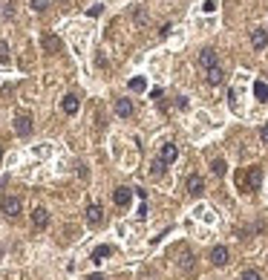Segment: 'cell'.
I'll list each match as a JSON object with an SVG mask.
<instances>
[{
	"label": "cell",
	"mask_w": 268,
	"mask_h": 280,
	"mask_svg": "<svg viewBox=\"0 0 268 280\" xmlns=\"http://www.w3.org/2000/svg\"><path fill=\"white\" fill-rule=\"evenodd\" d=\"M259 185H262V168H259V165H251L248 171L240 176V188L242 191H259Z\"/></svg>",
	"instance_id": "obj_1"
},
{
	"label": "cell",
	"mask_w": 268,
	"mask_h": 280,
	"mask_svg": "<svg viewBox=\"0 0 268 280\" xmlns=\"http://www.w3.org/2000/svg\"><path fill=\"white\" fill-rule=\"evenodd\" d=\"M173 257H176V263H179V269L182 271H193V260H196V257H193V252H190L185 243H179L176 248H173Z\"/></svg>",
	"instance_id": "obj_2"
},
{
	"label": "cell",
	"mask_w": 268,
	"mask_h": 280,
	"mask_svg": "<svg viewBox=\"0 0 268 280\" xmlns=\"http://www.w3.org/2000/svg\"><path fill=\"white\" fill-rule=\"evenodd\" d=\"M0 208H3V217H9V220H15L20 214V199L18 197H3V202H0Z\"/></svg>",
	"instance_id": "obj_3"
},
{
	"label": "cell",
	"mask_w": 268,
	"mask_h": 280,
	"mask_svg": "<svg viewBox=\"0 0 268 280\" xmlns=\"http://www.w3.org/2000/svg\"><path fill=\"white\" fill-rule=\"evenodd\" d=\"M185 188H188V194H190V197H199V194L205 191V179H202L199 173H190V176H188V182H185Z\"/></svg>",
	"instance_id": "obj_4"
},
{
	"label": "cell",
	"mask_w": 268,
	"mask_h": 280,
	"mask_svg": "<svg viewBox=\"0 0 268 280\" xmlns=\"http://www.w3.org/2000/svg\"><path fill=\"white\" fill-rule=\"evenodd\" d=\"M159 159L164 165H173L179 159V147L176 145H170V142H164V145H161V150H159Z\"/></svg>",
	"instance_id": "obj_5"
},
{
	"label": "cell",
	"mask_w": 268,
	"mask_h": 280,
	"mask_svg": "<svg viewBox=\"0 0 268 280\" xmlns=\"http://www.w3.org/2000/svg\"><path fill=\"white\" fill-rule=\"evenodd\" d=\"M101 220H104V208L98 202H89L87 205V223L89 226H101Z\"/></svg>",
	"instance_id": "obj_6"
},
{
	"label": "cell",
	"mask_w": 268,
	"mask_h": 280,
	"mask_svg": "<svg viewBox=\"0 0 268 280\" xmlns=\"http://www.w3.org/2000/svg\"><path fill=\"white\" fill-rule=\"evenodd\" d=\"M228 260H231V252H228L225 245H214V248H211V263H214V266H225Z\"/></svg>",
	"instance_id": "obj_7"
},
{
	"label": "cell",
	"mask_w": 268,
	"mask_h": 280,
	"mask_svg": "<svg viewBox=\"0 0 268 280\" xmlns=\"http://www.w3.org/2000/svg\"><path fill=\"white\" fill-rule=\"evenodd\" d=\"M15 133H18V136H29V133H32V116L20 113V116L15 118Z\"/></svg>",
	"instance_id": "obj_8"
},
{
	"label": "cell",
	"mask_w": 268,
	"mask_h": 280,
	"mask_svg": "<svg viewBox=\"0 0 268 280\" xmlns=\"http://www.w3.org/2000/svg\"><path fill=\"white\" fill-rule=\"evenodd\" d=\"M32 226H35L38 231H44V228L49 226V211H46V208H35V211H32Z\"/></svg>",
	"instance_id": "obj_9"
},
{
	"label": "cell",
	"mask_w": 268,
	"mask_h": 280,
	"mask_svg": "<svg viewBox=\"0 0 268 280\" xmlns=\"http://www.w3.org/2000/svg\"><path fill=\"white\" fill-rule=\"evenodd\" d=\"M41 44H44L46 52H61V38L52 35V32H46V35L41 38Z\"/></svg>",
	"instance_id": "obj_10"
},
{
	"label": "cell",
	"mask_w": 268,
	"mask_h": 280,
	"mask_svg": "<svg viewBox=\"0 0 268 280\" xmlns=\"http://www.w3.org/2000/svg\"><path fill=\"white\" fill-rule=\"evenodd\" d=\"M251 44H254V49H265L268 46V29H254V32H251Z\"/></svg>",
	"instance_id": "obj_11"
},
{
	"label": "cell",
	"mask_w": 268,
	"mask_h": 280,
	"mask_svg": "<svg viewBox=\"0 0 268 280\" xmlns=\"http://www.w3.org/2000/svg\"><path fill=\"white\" fill-rule=\"evenodd\" d=\"M130 197H133V194H130V188H116V191H113V202H116L118 208L130 205Z\"/></svg>",
	"instance_id": "obj_12"
},
{
	"label": "cell",
	"mask_w": 268,
	"mask_h": 280,
	"mask_svg": "<svg viewBox=\"0 0 268 280\" xmlns=\"http://www.w3.org/2000/svg\"><path fill=\"white\" fill-rule=\"evenodd\" d=\"M61 107H63V113H66V116H75V113H78V107H81L78 96H63Z\"/></svg>",
	"instance_id": "obj_13"
},
{
	"label": "cell",
	"mask_w": 268,
	"mask_h": 280,
	"mask_svg": "<svg viewBox=\"0 0 268 280\" xmlns=\"http://www.w3.org/2000/svg\"><path fill=\"white\" fill-rule=\"evenodd\" d=\"M199 67L214 70V67H216V52H214V49H202V52H199Z\"/></svg>",
	"instance_id": "obj_14"
},
{
	"label": "cell",
	"mask_w": 268,
	"mask_h": 280,
	"mask_svg": "<svg viewBox=\"0 0 268 280\" xmlns=\"http://www.w3.org/2000/svg\"><path fill=\"white\" fill-rule=\"evenodd\" d=\"M116 113L121 118H130V116H133V101H130V99H118L116 101Z\"/></svg>",
	"instance_id": "obj_15"
},
{
	"label": "cell",
	"mask_w": 268,
	"mask_h": 280,
	"mask_svg": "<svg viewBox=\"0 0 268 280\" xmlns=\"http://www.w3.org/2000/svg\"><path fill=\"white\" fill-rule=\"evenodd\" d=\"M222 78H225V73L219 70V67H214V70H208V84H211V87H216V84H222Z\"/></svg>",
	"instance_id": "obj_16"
},
{
	"label": "cell",
	"mask_w": 268,
	"mask_h": 280,
	"mask_svg": "<svg viewBox=\"0 0 268 280\" xmlns=\"http://www.w3.org/2000/svg\"><path fill=\"white\" fill-rule=\"evenodd\" d=\"M113 254V245H98L95 252H92V263H101L104 257H110Z\"/></svg>",
	"instance_id": "obj_17"
},
{
	"label": "cell",
	"mask_w": 268,
	"mask_h": 280,
	"mask_svg": "<svg viewBox=\"0 0 268 280\" xmlns=\"http://www.w3.org/2000/svg\"><path fill=\"white\" fill-rule=\"evenodd\" d=\"M211 171H214L216 176H225V173H228V165H225V159H214V162H211Z\"/></svg>",
	"instance_id": "obj_18"
},
{
	"label": "cell",
	"mask_w": 268,
	"mask_h": 280,
	"mask_svg": "<svg viewBox=\"0 0 268 280\" xmlns=\"http://www.w3.org/2000/svg\"><path fill=\"white\" fill-rule=\"evenodd\" d=\"M254 92H257V99H259V101H268V84L257 81V84H254Z\"/></svg>",
	"instance_id": "obj_19"
},
{
	"label": "cell",
	"mask_w": 268,
	"mask_h": 280,
	"mask_svg": "<svg viewBox=\"0 0 268 280\" xmlns=\"http://www.w3.org/2000/svg\"><path fill=\"white\" fill-rule=\"evenodd\" d=\"M240 280H262V274H259L257 269H245L242 271V277Z\"/></svg>",
	"instance_id": "obj_20"
},
{
	"label": "cell",
	"mask_w": 268,
	"mask_h": 280,
	"mask_svg": "<svg viewBox=\"0 0 268 280\" xmlns=\"http://www.w3.org/2000/svg\"><path fill=\"white\" fill-rule=\"evenodd\" d=\"M0 64H9V44L0 41Z\"/></svg>",
	"instance_id": "obj_21"
},
{
	"label": "cell",
	"mask_w": 268,
	"mask_h": 280,
	"mask_svg": "<svg viewBox=\"0 0 268 280\" xmlns=\"http://www.w3.org/2000/svg\"><path fill=\"white\" fill-rule=\"evenodd\" d=\"M144 87H147V81H144V78H133V81H130V90H133V92H142Z\"/></svg>",
	"instance_id": "obj_22"
},
{
	"label": "cell",
	"mask_w": 268,
	"mask_h": 280,
	"mask_svg": "<svg viewBox=\"0 0 268 280\" xmlns=\"http://www.w3.org/2000/svg\"><path fill=\"white\" fill-rule=\"evenodd\" d=\"M29 6H32L35 12H44L46 6H49V0H29Z\"/></svg>",
	"instance_id": "obj_23"
},
{
	"label": "cell",
	"mask_w": 268,
	"mask_h": 280,
	"mask_svg": "<svg viewBox=\"0 0 268 280\" xmlns=\"http://www.w3.org/2000/svg\"><path fill=\"white\" fill-rule=\"evenodd\" d=\"M150 173H153V176H161V173H164V162H161V159H156V162H153V168H150Z\"/></svg>",
	"instance_id": "obj_24"
},
{
	"label": "cell",
	"mask_w": 268,
	"mask_h": 280,
	"mask_svg": "<svg viewBox=\"0 0 268 280\" xmlns=\"http://www.w3.org/2000/svg\"><path fill=\"white\" fill-rule=\"evenodd\" d=\"M259 139H262V145H268V125L259 130Z\"/></svg>",
	"instance_id": "obj_25"
},
{
	"label": "cell",
	"mask_w": 268,
	"mask_h": 280,
	"mask_svg": "<svg viewBox=\"0 0 268 280\" xmlns=\"http://www.w3.org/2000/svg\"><path fill=\"white\" fill-rule=\"evenodd\" d=\"M170 29H173V26H170V23H164V26L159 29V35H161V38H168V35H170Z\"/></svg>",
	"instance_id": "obj_26"
},
{
	"label": "cell",
	"mask_w": 268,
	"mask_h": 280,
	"mask_svg": "<svg viewBox=\"0 0 268 280\" xmlns=\"http://www.w3.org/2000/svg\"><path fill=\"white\" fill-rule=\"evenodd\" d=\"M58 3H61V9H72L75 6V0H58Z\"/></svg>",
	"instance_id": "obj_27"
},
{
	"label": "cell",
	"mask_w": 268,
	"mask_h": 280,
	"mask_svg": "<svg viewBox=\"0 0 268 280\" xmlns=\"http://www.w3.org/2000/svg\"><path fill=\"white\" fill-rule=\"evenodd\" d=\"M87 280H104V274H89Z\"/></svg>",
	"instance_id": "obj_28"
},
{
	"label": "cell",
	"mask_w": 268,
	"mask_h": 280,
	"mask_svg": "<svg viewBox=\"0 0 268 280\" xmlns=\"http://www.w3.org/2000/svg\"><path fill=\"white\" fill-rule=\"evenodd\" d=\"M0 156H3V150H0Z\"/></svg>",
	"instance_id": "obj_29"
}]
</instances>
